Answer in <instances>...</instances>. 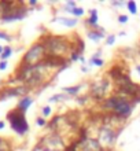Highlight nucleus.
<instances>
[{"label":"nucleus","mask_w":140,"mask_h":151,"mask_svg":"<svg viewBox=\"0 0 140 151\" xmlns=\"http://www.w3.org/2000/svg\"><path fill=\"white\" fill-rule=\"evenodd\" d=\"M45 43L44 45L45 52H50V55H59L69 48V44L66 43V37H62V36H48L45 37Z\"/></svg>","instance_id":"3"},{"label":"nucleus","mask_w":140,"mask_h":151,"mask_svg":"<svg viewBox=\"0 0 140 151\" xmlns=\"http://www.w3.org/2000/svg\"><path fill=\"white\" fill-rule=\"evenodd\" d=\"M88 37L91 38V40H94V41H99V40H100V38H103L104 37V36H103V34H100V33H99V32H89L88 33Z\"/></svg>","instance_id":"11"},{"label":"nucleus","mask_w":140,"mask_h":151,"mask_svg":"<svg viewBox=\"0 0 140 151\" xmlns=\"http://www.w3.org/2000/svg\"><path fill=\"white\" fill-rule=\"evenodd\" d=\"M4 128V122L3 121H0V129H3Z\"/></svg>","instance_id":"24"},{"label":"nucleus","mask_w":140,"mask_h":151,"mask_svg":"<svg viewBox=\"0 0 140 151\" xmlns=\"http://www.w3.org/2000/svg\"><path fill=\"white\" fill-rule=\"evenodd\" d=\"M128 8H129V11L132 14H136L137 13V7H136V3L135 1H128Z\"/></svg>","instance_id":"14"},{"label":"nucleus","mask_w":140,"mask_h":151,"mask_svg":"<svg viewBox=\"0 0 140 151\" xmlns=\"http://www.w3.org/2000/svg\"><path fill=\"white\" fill-rule=\"evenodd\" d=\"M104 106L108 110H113V113L121 118H127L132 113V104L124 96H111L104 102Z\"/></svg>","instance_id":"1"},{"label":"nucleus","mask_w":140,"mask_h":151,"mask_svg":"<svg viewBox=\"0 0 140 151\" xmlns=\"http://www.w3.org/2000/svg\"><path fill=\"white\" fill-rule=\"evenodd\" d=\"M11 52H13V50H11V47H6L4 48V51L0 54V58H1V61H6L7 58L11 55Z\"/></svg>","instance_id":"12"},{"label":"nucleus","mask_w":140,"mask_h":151,"mask_svg":"<svg viewBox=\"0 0 140 151\" xmlns=\"http://www.w3.org/2000/svg\"><path fill=\"white\" fill-rule=\"evenodd\" d=\"M25 92V88H4L0 91V100H4L10 96H18Z\"/></svg>","instance_id":"7"},{"label":"nucleus","mask_w":140,"mask_h":151,"mask_svg":"<svg viewBox=\"0 0 140 151\" xmlns=\"http://www.w3.org/2000/svg\"><path fill=\"white\" fill-rule=\"evenodd\" d=\"M108 82L107 80H100V81H96L94 85H92V96L96 98V99H102L104 92L107 91Z\"/></svg>","instance_id":"6"},{"label":"nucleus","mask_w":140,"mask_h":151,"mask_svg":"<svg viewBox=\"0 0 140 151\" xmlns=\"http://www.w3.org/2000/svg\"><path fill=\"white\" fill-rule=\"evenodd\" d=\"M136 70L139 71V74H140V65H139V66H137V67H136Z\"/></svg>","instance_id":"26"},{"label":"nucleus","mask_w":140,"mask_h":151,"mask_svg":"<svg viewBox=\"0 0 140 151\" xmlns=\"http://www.w3.org/2000/svg\"><path fill=\"white\" fill-rule=\"evenodd\" d=\"M78 89H80V87H70V88H65L63 91L66 92V94H70V95H76L77 92H78Z\"/></svg>","instance_id":"15"},{"label":"nucleus","mask_w":140,"mask_h":151,"mask_svg":"<svg viewBox=\"0 0 140 151\" xmlns=\"http://www.w3.org/2000/svg\"><path fill=\"white\" fill-rule=\"evenodd\" d=\"M118 21H120V24H125V22H128V17L127 15H120Z\"/></svg>","instance_id":"20"},{"label":"nucleus","mask_w":140,"mask_h":151,"mask_svg":"<svg viewBox=\"0 0 140 151\" xmlns=\"http://www.w3.org/2000/svg\"><path fill=\"white\" fill-rule=\"evenodd\" d=\"M67 10L71 11L76 17H81V15L84 14V8H81V7H74V8H67Z\"/></svg>","instance_id":"13"},{"label":"nucleus","mask_w":140,"mask_h":151,"mask_svg":"<svg viewBox=\"0 0 140 151\" xmlns=\"http://www.w3.org/2000/svg\"><path fill=\"white\" fill-rule=\"evenodd\" d=\"M96 21H98V14H96V10H92V11H91V18H88L87 24H89V25L94 26V28H98Z\"/></svg>","instance_id":"9"},{"label":"nucleus","mask_w":140,"mask_h":151,"mask_svg":"<svg viewBox=\"0 0 140 151\" xmlns=\"http://www.w3.org/2000/svg\"><path fill=\"white\" fill-rule=\"evenodd\" d=\"M58 22H63V25L66 26H74L77 24L76 19H69V18H57Z\"/></svg>","instance_id":"10"},{"label":"nucleus","mask_w":140,"mask_h":151,"mask_svg":"<svg viewBox=\"0 0 140 151\" xmlns=\"http://www.w3.org/2000/svg\"><path fill=\"white\" fill-rule=\"evenodd\" d=\"M59 99H66L65 95H54L50 98V102H59Z\"/></svg>","instance_id":"17"},{"label":"nucleus","mask_w":140,"mask_h":151,"mask_svg":"<svg viewBox=\"0 0 140 151\" xmlns=\"http://www.w3.org/2000/svg\"><path fill=\"white\" fill-rule=\"evenodd\" d=\"M0 151H10V146H8V143L4 142V140H1V139H0Z\"/></svg>","instance_id":"16"},{"label":"nucleus","mask_w":140,"mask_h":151,"mask_svg":"<svg viewBox=\"0 0 140 151\" xmlns=\"http://www.w3.org/2000/svg\"><path fill=\"white\" fill-rule=\"evenodd\" d=\"M50 113H51V107H50V106H45V107H43V110H41V114H43L44 117H47V115H50Z\"/></svg>","instance_id":"19"},{"label":"nucleus","mask_w":140,"mask_h":151,"mask_svg":"<svg viewBox=\"0 0 140 151\" xmlns=\"http://www.w3.org/2000/svg\"><path fill=\"white\" fill-rule=\"evenodd\" d=\"M37 124H38L40 126H44V125H45V120H44V118H38V120H37Z\"/></svg>","instance_id":"23"},{"label":"nucleus","mask_w":140,"mask_h":151,"mask_svg":"<svg viewBox=\"0 0 140 151\" xmlns=\"http://www.w3.org/2000/svg\"><path fill=\"white\" fill-rule=\"evenodd\" d=\"M32 103H33L32 99H30L29 96H25V98H22V99L19 100V103H18V106H17V107H18L19 110H22V111H26V110H28V107L30 106Z\"/></svg>","instance_id":"8"},{"label":"nucleus","mask_w":140,"mask_h":151,"mask_svg":"<svg viewBox=\"0 0 140 151\" xmlns=\"http://www.w3.org/2000/svg\"><path fill=\"white\" fill-rule=\"evenodd\" d=\"M7 118L10 121V125L18 135H24L25 132L29 131V125L25 117V111L19 110L18 107H15L14 110H11L7 114Z\"/></svg>","instance_id":"2"},{"label":"nucleus","mask_w":140,"mask_h":151,"mask_svg":"<svg viewBox=\"0 0 140 151\" xmlns=\"http://www.w3.org/2000/svg\"><path fill=\"white\" fill-rule=\"evenodd\" d=\"M3 51H4V48H3V47H1V45H0V54H1V52H3Z\"/></svg>","instance_id":"25"},{"label":"nucleus","mask_w":140,"mask_h":151,"mask_svg":"<svg viewBox=\"0 0 140 151\" xmlns=\"http://www.w3.org/2000/svg\"><path fill=\"white\" fill-rule=\"evenodd\" d=\"M7 67V62L6 61H1V62H0V70H4Z\"/></svg>","instance_id":"22"},{"label":"nucleus","mask_w":140,"mask_h":151,"mask_svg":"<svg viewBox=\"0 0 140 151\" xmlns=\"http://www.w3.org/2000/svg\"><path fill=\"white\" fill-rule=\"evenodd\" d=\"M45 48L43 44H34L30 50L26 52V55L22 59V63L25 66H34L40 61H44L45 58Z\"/></svg>","instance_id":"4"},{"label":"nucleus","mask_w":140,"mask_h":151,"mask_svg":"<svg viewBox=\"0 0 140 151\" xmlns=\"http://www.w3.org/2000/svg\"><path fill=\"white\" fill-rule=\"evenodd\" d=\"M115 138H117V133L107 126H103L99 131V143H102L103 146H113Z\"/></svg>","instance_id":"5"},{"label":"nucleus","mask_w":140,"mask_h":151,"mask_svg":"<svg viewBox=\"0 0 140 151\" xmlns=\"http://www.w3.org/2000/svg\"><path fill=\"white\" fill-rule=\"evenodd\" d=\"M89 63H94V65H96V66H102L103 61L102 59H98V58H92V59L89 61Z\"/></svg>","instance_id":"18"},{"label":"nucleus","mask_w":140,"mask_h":151,"mask_svg":"<svg viewBox=\"0 0 140 151\" xmlns=\"http://www.w3.org/2000/svg\"><path fill=\"white\" fill-rule=\"evenodd\" d=\"M114 40H115V36L111 34V36H108V37H107V41H106V43H107V45H110V44H113V43H114Z\"/></svg>","instance_id":"21"}]
</instances>
